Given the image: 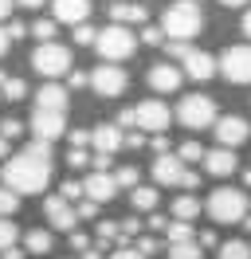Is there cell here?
<instances>
[{
  "label": "cell",
  "mask_w": 251,
  "mask_h": 259,
  "mask_svg": "<svg viewBox=\"0 0 251 259\" xmlns=\"http://www.w3.org/2000/svg\"><path fill=\"white\" fill-rule=\"evenodd\" d=\"M4 189H12L16 196H31L44 193L51 185V146L47 142H28V146L12 153L4 161Z\"/></svg>",
  "instance_id": "cell-1"
},
{
  "label": "cell",
  "mask_w": 251,
  "mask_h": 259,
  "mask_svg": "<svg viewBox=\"0 0 251 259\" xmlns=\"http://www.w3.org/2000/svg\"><path fill=\"white\" fill-rule=\"evenodd\" d=\"M200 28H204V16L192 0H173L169 8H165V16H161V35L165 39L188 44L192 35H200Z\"/></svg>",
  "instance_id": "cell-2"
},
{
  "label": "cell",
  "mask_w": 251,
  "mask_h": 259,
  "mask_svg": "<svg viewBox=\"0 0 251 259\" xmlns=\"http://www.w3.org/2000/svg\"><path fill=\"white\" fill-rule=\"evenodd\" d=\"M94 48H98V55H102L106 63H122V59H130V55H134L138 35H134V28L106 24V28H98V35H94Z\"/></svg>",
  "instance_id": "cell-3"
},
{
  "label": "cell",
  "mask_w": 251,
  "mask_h": 259,
  "mask_svg": "<svg viewBox=\"0 0 251 259\" xmlns=\"http://www.w3.org/2000/svg\"><path fill=\"white\" fill-rule=\"evenodd\" d=\"M204 212H208L216 224H239V220L247 216V196L239 193V189H228V185H224V189H212Z\"/></svg>",
  "instance_id": "cell-4"
},
{
  "label": "cell",
  "mask_w": 251,
  "mask_h": 259,
  "mask_svg": "<svg viewBox=\"0 0 251 259\" xmlns=\"http://www.w3.org/2000/svg\"><path fill=\"white\" fill-rule=\"evenodd\" d=\"M216 102L208 95H185L181 98V106H177V122L185 130H192V134H200V130H208L212 122H216Z\"/></svg>",
  "instance_id": "cell-5"
},
{
  "label": "cell",
  "mask_w": 251,
  "mask_h": 259,
  "mask_svg": "<svg viewBox=\"0 0 251 259\" xmlns=\"http://www.w3.org/2000/svg\"><path fill=\"white\" fill-rule=\"evenodd\" d=\"M31 71L44 75L47 82H55L59 75L71 71V51L63 48V44H39V48L31 51Z\"/></svg>",
  "instance_id": "cell-6"
},
{
  "label": "cell",
  "mask_w": 251,
  "mask_h": 259,
  "mask_svg": "<svg viewBox=\"0 0 251 259\" xmlns=\"http://www.w3.org/2000/svg\"><path fill=\"white\" fill-rule=\"evenodd\" d=\"M87 87H91L98 98H118V95H126L130 75H126L118 63H98L91 75H87Z\"/></svg>",
  "instance_id": "cell-7"
},
{
  "label": "cell",
  "mask_w": 251,
  "mask_h": 259,
  "mask_svg": "<svg viewBox=\"0 0 251 259\" xmlns=\"http://www.w3.org/2000/svg\"><path fill=\"white\" fill-rule=\"evenodd\" d=\"M130 114H134L138 134H141V130H145V134H165V130H169V122H173V110L161 102V98H145V102H138Z\"/></svg>",
  "instance_id": "cell-8"
},
{
  "label": "cell",
  "mask_w": 251,
  "mask_h": 259,
  "mask_svg": "<svg viewBox=\"0 0 251 259\" xmlns=\"http://www.w3.org/2000/svg\"><path fill=\"white\" fill-rule=\"evenodd\" d=\"M216 71L228 82H239V87L251 82V44H235V48H228L216 59Z\"/></svg>",
  "instance_id": "cell-9"
},
{
  "label": "cell",
  "mask_w": 251,
  "mask_h": 259,
  "mask_svg": "<svg viewBox=\"0 0 251 259\" xmlns=\"http://www.w3.org/2000/svg\"><path fill=\"white\" fill-rule=\"evenodd\" d=\"M31 142H59L67 134V114H55V110H31Z\"/></svg>",
  "instance_id": "cell-10"
},
{
  "label": "cell",
  "mask_w": 251,
  "mask_h": 259,
  "mask_svg": "<svg viewBox=\"0 0 251 259\" xmlns=\"http://www.w3.org/2000/svg\"><path fill=\"white\" fill-rule=\"evenodd\" d=\"M212 130H216L220 149H235V146H243V142L251 138V126L243 122V118H235V114H224V118H216V122H212Z\"/></svg>",
  "instance_id": "cell-11"
},
{
  "label": "cell",
  "mask_w": 251,
  "mask_h": 259,
  "mask_svg": "<svg viewBox=\"0 0 251 259\" xmlns=\"http://www.w3.org/2000/svg\"><path fill=\"white\" fill-rule=\"evenodd\" d=\"M78 185H82V196H87L91 204H98V208H102V204H110V200L118 196V185H114V177H110V173H91V177L78 181Z\"/></svg>",
  "instance_id": "cell-12"
},
{
  "label": "cell",
  "mask_w": 251,
  "mask_h": 259,
  "mask_svg": "<svg viewBox=\"0 0 251 259\" xmlns=\"http://www.w3.org/2000/svg\"><path fill=\"white\" fill-rule=\"evenodd\" d=\"M91 16V0H51V20L55 24H87Z\"/></svg>",
  "instance_id": "cell-13"
},
{
  "label": "cell",
  "mask_w": 251,
  "mask_h": 259,
  "mask_svg": "<svg viewBox=\"0 0 251 259\" xmlns=\"http://www.w3.org/2000/svg\"><path fill=\"white\" fill-rule=\"evenodd\" d=\"M44 216L51 220V228H59V232H75V224H78L75 208H71V204H67V200H63L59 193L44 200Z\"/></svg>",
  "instance_id": "cell-14"
},
{
  "label": "cell",
  "mask_w": 251,
  "mask_h": 259,
  "mask_svg": "<svg viewBox=\"0 0 251 259\" xmlns=\"http://www.w3.org/2000/svg\"><path fill=\"white\" fill-rule=\"evenodd\" d=\"M91 146L102 153V157H114L118 149H122V130L114 126V122H102V126L91 130Z\"/></svg>",
  "instance_id": "cell-15"
},
{
  "label": "cell",
  "mask_w": 251,
  "mask_h": 259,
  "mask_svg": "<svg viewBox=\"0 0 251 259\" xmlns=\"http://www.w3.org/2000/svg\"><path fill=\"white\" fill-rule=\"evenodd\" d=\"M181 79H185V75H181L173 63H153V67H149V87H153L157 95H173V91H181Z\"/></svg>",
  "instance_id": "cell-16"
},
{
  "label": "cell",
  "mask_w": 251,
  "mask_h": 259,
  "mask_svg": "<svg viewBox=\"0 0 251 259\" xmlns=\"http://www.w3.org/2000/svg\"><path fill=\"white\" fill-rule=\"evenodd\" d=\"M204 169L212 173V177H232L235 173V149H204Z\"/></svg>",
  "instance_id": "cell-17"
},
{
  "label": "cell",
  "mask_w": 251,
  "mask_h": 259,
  "mask_svg": "<svg viewBox=\"0 0 251 259\" xmlns=\"http://www.w3.org/2000/svg\"><path fill=\"white\" fill-rule=\"evenodd\" d=\"M185 75H188V79H196V82H208L212 75H216V59H212L208 51H196V48H192L185 55Z\"/></svg>",
  "instance_id": "cell-18"
},
{
  "label": "cell",
  "mask_w": 251,
  "mask_h": 259,
  "mask_svg": "<svg viewBox=\"0 0 251 259\" xmlns=\"http://www.w3.org/2000/svg\"><path fill=\"white\" fill-rule=\"evenodd\" d=\"M35 110H55V114H67V91L59 82H44L39 95H35Z\"/></svg>",
  "instance_id": "cell-19"
},
{
  "label": "cell",
  "mask_w": 251,
  "mask_h": 259,
  "mask_svg": "<svg viewBox=\"0 0 251 259\" xmlns=\"http://www.w3.org/2000/svg\"><path fill=\"white\" fill-rule=\"evenodd\" d=\"M181 177H185V165L177 161L173 153H161L153 161V181L157 185H181Z\"/></svg>",
  "instance_id": "cell-20"
},
{
  "label": "cell",
  "mask_w": 251,
  "mask_h": 259,
  "mask_svg": "<svg viewBox=\"0 0 251 259\" xmlns=\"http://www.w3.org/2000/svg\"><path fill=\"white\" fill-rule=\"evenodd\" d=\"M110 16H114V24H145V20H149V12H145V4H130V0H114V4H110Z\"/></svg>",
  "instance_id": "cell-21"
},
{
  "label": "cell",
  "mask_w": 251,
  "mask_h": 259,
  "mask_svg": "<svg viewBox=\"0 0 251 259\" xmlns=\"http://www.w3.org/2000/svg\"><path fill=\"white\" fill-rule=\"evenodd\" d=\"M200 200H196V196L192 193H185V196H177V200H173V220H181V224H192V220H196V216H200Z\"/></svg>",
  "instance_id": "cell-22"
},
{
  "label": "cell",
  "mask_w": 251,
  "mask_h": 259,
  "mask_svg": "<svg viewBox=\"0 0 251 259\" xmlns=\"http://www.w3.org/2000/svg\"><path fill=\"white\" fill-rule=\"evenodd\" d=\"M51 232H47V228H31L28 236H24V247H28L31 255H47V251H51Z\"/></svg>",
  "instance_id": "cell-23"
},
{
  "label": "cell",
  "mask_w": 251,
  "mask_h": 259,
  "mask_svg": "<svg viewBox=\"0 0 251 259\" xmlns=\"http://www.w3.org/2000/svg\"><path fill=\"white\" fill-rule=\"evenodd\" d=\"M157 200H161V196H157V189H130V204H134L138 212H153Z\"/></svg>",
  "instance_id": "cell-24"
},
{
  "label": "cell",
  "mask_w": 251,
  "mask_h": 259,
  "mask_svg": "<svg viewBox=\"0 0 251 259\" xmlns=\"http://www.w3.org/2000/svg\"><path fill=\"white\" fill-rule=\"evenodd\" d=\"M216 255L220 259H251V243L247 240H228V243L216 247Z\"/></svg>",
  "instance_id": "cell-25"
},
{
  "label": "cell",
  "mask_w": 251,
  "mask_h": 259,
  "mask_svg": "<svg viewBox=\"0 0 251 259\" xmlns=\"http://www.w3.org/2000/svg\"><path fill=\"white\" fill-rule=\"evenodd\" d=\"M165 240H169V247H173V243H188V240H192V224L169 220V224H165Z\"/></svg>",
  "instance_id": "cell-26"
},
{
  "label": "cell",
  "mask_w": 251,
  "mask_h": 259,
  "mask_svg": "<svg viewBox=\"0 0 251 259\" xmlns=\"http://www.w3.org/2000/svg\"><path fill=\"white\" fill-rule=\"evenodd\" d=\"M28 35H35L39 44H55V20H35L28 28Z\"/></svg>",
  "instance_id": "cell-27"
},
{
  "label": "cell",
  "mask_w": 251,
  "mask_h": 259,
  "mask_svg": "<svg viewBox=\"0 0 251 259\" xmlns=\"http://www.w3.org/2000/svg\"><path fill=\"white\" fill-rule=\"evenodd\" d=\"M118 189H138V165H122L118 173H110Z\"/></svg>",
  "instance_id": "cell-28"
},
{
  "label": "cell",
  "mask_w": 251,
  "mask_h": 259,
  "mask_svg": "<svg viewBox=\"0 0 251 259\" xmlns=\"http://www.w3.org/2000/svg\"><path fill=\"white\" fill-rule=\"evenodd\" d=\"M0 95L12 98V102H20V98L28 95V82H24V79H4V82H0Z\"/></svg>",
  "instance_id": "cell-29"
},
{
  "label": "cell",
  "mask_w": 251,
  "mask_h": 259,
  "mask_svg": "<svg viewBox=\"0 0 251 259\" xmlns=\"http://www.w3.org/2000/svg\"><path fill=\"white\" fill-rule=\"evenodd\" d=\"M169 259H204V251L188 240V243H173V247H169Z\"/></svg>",
  "instance_id": "cell-30"
},
{
  "label": "cell",
  "mask_w": 251,
  "mask_h": 259,
  "mask_svg": "<svg viewBox=\"0 0 251 259\" xmlns=\"http://www.w3.org/2000/svg\"><path fill=\"white\" fill-rule=\"evenodd\" d=\"M16 240H20L16 220H0V251H4V247H16Z\"/></svg>",
  "instance_id": "cell-31"
},
{
  "label": "cell",
  "mask_w": 251,
  "mask_h": 259,
  "mask_svg": "<svg viewBox=\"0 0 251 259\" xmlns=\"http://www.w3.org/2000/svg\"><path fill=\"white\" fill-rule=\"evenodd\" d=\"M16 208H20V196H16L12 189H0V220H8Z\"/></svg>",
  "instance_id": "cell-32"
},
{
  "label": "cell",
  "mask_w": 251,
  "mask_h": 259,
  "mask_svg": "<svg viewBox=\"0 0 251 259\" xmlns=\"http://www.w3.org/2000/svg\"><path fill=\"white\" fill-rule=\"evenodd\" d=\"M200 157H204V146H200V142H185V146L177 149V161H181V165H185V161H200Z\"/></svg>",
  "instance_id": "cell-33"
},
{
  "label": "cell",
  "mask_w": 251,
  "mask_h": 259,
  "mask_svg": "<svg viewBox=\"0 0 251 259\" xmlns=\"http://www.w3.org/2000/svg\"><path fill=\"white\" fill-rule=\"evenodd\" d=\"M94 35H98V28H91V24H75V44H78V48H94Z\"/></svg>",
  "instance_id": "cell-34"
},
{
  "label": "cell",
  "mask_w": 251,
  "mask_h": 259,
  "mask_svg": "<svg viewBox=\"0 0 251 259\" xmlns=\"http://www.w3.org/2000/svg\"><path fill=\"white\" fill-rule=\"evenodd\" d=\"M141 44H149V48H161L165 44V35H161V28H153V24H141Z\"/></svg>",
  "instance_id": "cell-35"
},
{
  "label": "cell",
  "mask_w": 251,
  "mask_h": 259,
  "mask_svg": "<svg viewBox=\"0 0 251 259\" xmlns=\"http://www.w3.org/2000/svg\"><path fill=\"white\" fill-rule=\"evenodd\" d=\"M20 134H24V122H20V118H4V122H0V138H4V142H12Z\"/></svg>",
  "instance_id": "cell-36"
},
{
  "label": "cell",
  "mask_w": 251,
  "mask_h": 259,
  "mask_svg": "<svg viewBox=\"0 0 251 259\" xmlns=\"http://www.w3.org/2000/svg\"><path fill=\"white\" fill-rule=\"evenodd\" d=\"M188 51H192V44H181V39H165V55H169V59H181V63H185Z\"/></svg>",
  "instance_id": "cell-37"
},
{
  "label": "cell",
  "mask_w": 251,
  "mask_h": 259,
  "mask_svg": "<svg viewBox=\"0 0 251 259\" xmlns=\"http://www.w3.org/2000/svg\"><path fill=\"white\" fill-rule=\"evenodd\" d=\"M59 196H63V200H67V204H71V200H78V196H82V185H78V181H63Z\"/></svg>",
  "instance_id": "cell-38"
},
{
  "label": "cell",
  "mask_w": 251,
  "mask_h": 259,
  "mask_svg": "<svg viewBox=\"0 0 251 259\" xmlns=\"http://www.w3.org/2000/svg\"><path fill=\"white\" fill-rule=\"evenodd\" d=\"M67 165H71V169H82V165H91V153H87V149H71V153H67Z\"/></svg>",
  "instance_id": "cell-39"
},
{
  "label": "cell",
  "mask_w": 251,
  "mask_h": 259,
  "mask_svg": "<svg viewBox=\"0 0 251 259\" xmlns=\"http://www.w3.org/2000/svg\"><path fill=\"white\" fill-rule=\"evenodd\" d=\"M8 44H12V39H24V35H28V24H20V20H8Z\"/></svg>",
  "instance_id": "cell-40"
},
{
  "label": "cell",
  "mask_w": 251,
  "mask_h": 259,
  "mask_svg": "<svg viewBox=\"0 0 251 259\" xmlns=\"http://www.w3.org/2000/svg\"><path fill=\"white\" fill-rule=\"evenodd\" d=\"M71 208H75V216H82V220L98 216V204H91V200H78V204H71Z\"/></svg>",
  "instance_id": "cell-41"
},
{
  "label": "cell",
  "mask_w": 251,
  "mask_h": 259,
  "mask_svg": "<svg viewBox=\"0 0 251 259\" xmlns=\"http://www.w3.org/2000/svg\"><path fill=\"white\" fill-rule=\"evenodd\" d=\"M134 251H138V255H145V259H149V255H153V251H157V240H153V236H141V240H138V247H134Z\"/></svg>",
  "instance_id": "cell-42"
},
{
  "label": "cell",
  "mask_w": 251,
  "mask_h": 259,
  "mask_svg": "<svg viewBox=\"0 0 251 259\" xmlns=\"http://www.w3.org/2000/svg\"><path fill=\"white\" fill-rule=\"evenodd\" d=\"M91 146V134L87 130H71V149H87Z\"/></svg>",
  "instance_id": "cell-43"
},
{
  "label": "cell",
  "mask_w": 251,
  "mask_h": 259,
  "mask_svg": "<svg viewBox=\"0 0 251 259\" xmlns=\"http://www.w3.org/2000/svg\"><path fill=\"white\" fill-rule=\"evenodd\" d=\"M122 146H130V149H141V146H145V134L130 130V134H122Z\"/></svg>",
  "instance_id": "cell-44"
},
{
  "label": "cell",
  "mask_w": 251,
  "mask_h": 259,
  "mask_svg": "<svg viewBox=\"0 0 251 259\" xmlns=\"http://www.w3.org/2000/svg\"><path fill=\"white\" fill-rule=\"evenodd\" d=\"M71 247H75V251H91V236H82V232H71Z\"/></svg>",
  "instance_id": "cell-45"
},
{
  "label": "cell",
  "mask_w": 251,
  "mask_h": 259,
  "mask_svg": "<svg viewBox=\"0 0 251 259\" xmlns=\"http://www.w3.org/2000/svg\"><path fill=\"white\" fill-rule=\"evenodd\" d=\"M149 146L157 149V157H161V153H169V134H153V142H149Z\"/></svg>",
  "instance_id": "cell-46"
},
{
  "label": "cell",
  "mask_w": 251,
  "mask_h": 259,
  "mask_svg": "<svg viewBox=\"0 0 251 259\" xmlns=\"http://www.w3.org/2000/svg\"><path fill=\"white\" fill-rule=\"evenodd\" d=\"M181 189H200V177H196L192 169H185V177H181Z\"/></svg>",
  "instance_id": "cell-47"
},
{
  "label": "cell",
  "mask_w": 251,
  "mask_h": 259,
  "mask_svg": "<svg viewBox=\"0 0 251 259\" xmlns=\"http://www.w3.org/2000/svg\"><path fill=\"white\" fill-rule=\"evenodd\" d=\"M110 259H145V255H138L134 247H118V251H114V255H110Z\"/></svg>",
  "instance_id": "cell-48"
},
{
  "label": "cell",
  "mask_w": 251,
  "mask_h": 259,
  "mask_svg": "<svg viewBox=\"0 0 251 259\" xmlns=\"http://www.w3.org/2000/svg\"><path fill=\"white\" fill-rule=\"evenodd\" d=\"M67 75H71V87H75V91L87 87V71H67Z\"/></svg>",
  "instance_id": "cell-49"
},
{
  "label": "cell",
  "mask_w": 251,
  "mask_h": 259,
  "mask_svg": "<svg viewBox=\"0 0 251 259\" xmlns=\"http://www.w3.org/2000/svg\"><path fill=\"white\" fill-rule=\"evenodd\" d=\"M149 228H153V232H165V216H157V212H149Z\"/></svg>",
  "instance_id": "cell-50"
},
{
  "label": "cell",
  "mask_w": 251,
  "mask_h": 259,
  "mask_svg": "<svg viewBox=\"0 0 251 259\" xmlns=\"http://www.w3.org/2000/svg\"><path fill=\"white\" fill-rule=\"evenodd\" d=\"M0 255H4V259H24V251H20V247H4Z\"/></svg>",
  "instance_id": "cell-51"
},
{
  "label": "cell",
  "mask_w": 251,
  "mask_h": 259,
  "mask_svg": "<svg viewBox=\"0 0 251 259\" xmlns=\"http://www.w3.org/2000/svg\"><path fill=\"white\" fill-rule=\"evenodd\" d=\"M8 12H12V0H0V20H8Z\"/></svg>",
  "instance_id": "cell-52"
},
{
  "label": "cell",
  "mask_w": 251,
  "mask_h": 259,
  "mask_svg": "<svg viewBox=\"0 0 251 259\" xmlns=\"http://www.w3.org/2000/svg\"><path fill=\"white\" fill-rule=\"evenodd\" d=\"M243 35H247V39H251V8H247V12H243Z\"/></svg>",
  "instance_id": "cell-53"
},
{
  "label": "cell",
  "mask_w": 251,
  "mask_h": 259,
  "mask_svg": "<svg viewBox=\"0 0 251 259\" xmlns=\"http://www.w3.org/2000/svg\"><path fill=\"white\" fill-rule=\"evenodd\" d=\"M220 4H224V8H243L247 0H220Z\"/></svg>",
  "instance_id": "cell-54"
},
{
  "label": "cell",
  "mask_w": 251,
  "mask_h": 259,
  "mask_svg": "<svg viewBox=\"0 0 251 259\" xmlns=\"http://www.w3.org/2000/svg\"><path fill=\"white\" fill-rule=\"evenodd\" d=\"M16 4H24V8H39L44 0H16Z\"/></svg>",
  "instance_id": "cell-55"
},
{
  "label": "cell",
  "mask_w": 251,
  "mask_h": 259,
  "mask_svg": "<svg viewBox=\"0 0 251 259\" xmlns=\"http://www.w3.org/2000/svg\"><path fill=\"white\" fill-rule=\"evenodd\" d=\"M8 51V35H4V28H0V55Z\"/></svg>",
  "instance_id": "cell-56"
},
{
  "label": "cell",
  "mask_w": 251,
  "mask_h": 259,
  "mask_svg": "<svg viewBox=\"0 0 251 259\" xmlns=\"http://www.w3.org/2000/svg\"><path fill=\"white\" fill-rule=\"evenodd\" d=\"M0 157H8V142L4 138H0Z\"/></svg>",
  "instance_id": "cell-57"
},
{
  "label": "cell",
  "mask_w": 251,
  "mask_h": 259,
  "mask_svg": "<svg viewBox=\"0 0 251 259\" xmlns=\"http://www.w3.org/2000/svg\"><path fill=\"white\" fill-rule=\"evenodd\" d=\"M239 224H243V228H247V232H251V216H243V220H239Z\"/></svg>",
  "instance_id": "cell-58"
},
{
  "label": "cell",
  "mask_w": 251,
  "mask_h": 259,
  "mask_svg": "<svg viewBox=\"0 0 251 259\" xmlns=\"http://www.w3.org/2000/svg\"><path fill=\"white\" fill-rule=\"evenodd\" d=\"M243 185H247V189H251V169H247V173H243Z\"/></svg>",
  "instance_id": "cell-59"
},
{
  "label": "cell",
  "mask_w": 251,
  "mask_h": 259,
  "mask_svg": "<svg viewBox=\"0 0 251 259\" xmlns=\"http://www.w3.org/2000/svg\"><path fill=\"white\" fill-rule=\"evenodd\" d=\"M192 4H196V0H192Z\"/></svg>",
  "instance_id": "cell-60"
},
{
  "label": "cell",
  "mask_w": 251,
  "mask_h": 259,
  "mask_svg": "<svg viewBox=\"0 0 251 259\" xmlns=\"http://www.w3.org/2000/svg\"><path fill=\"white\" fill-rule=\"evenodd\" d=\"M247 208H251V204H247Z\"/></svg>",
  "instance_id": "cell-61"
}]
</instances>
